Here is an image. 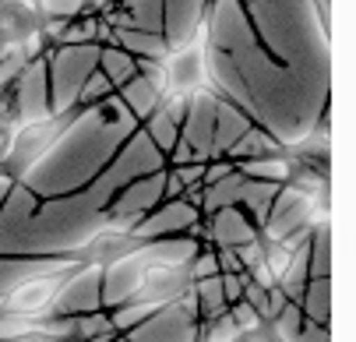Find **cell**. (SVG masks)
Listing matches in <instances>:
<instances>
[{"label":"cell","mask_w":356,"mask_h":342,"mask_svg":"<svg viewBox=\"0 0 356 342\" xmlns=\"http://www.w3.org/2000/svg\"><path fill=\"white\" fill-rule=\"evenodd\" d=\"M64 275L60 272H35L25 275L18 286H11L0 297V314H18V318H35L42 311H49L57 304L60 289H64Z\"/></svg>","instance_id":"3"},{"label":"cell","mask_w":356,"mask_h":342,"mask_svg":"<svg viewBox=\"0 0 356 342\" xmlns=\"http://www.w3.org/2000/svg\"><path fill=\"white\" fill-rule=\"evenodd\" d=\"M163 71V92L187 99L191 92L209 88V39H205V25L197 28V35L191 42H184L180 50H173L166 57Z\"/></svg>","instance_id":"1"},{"label":"cell","mask_w":356,"mask_h":342,"mask_svg":"<svg viewBox=\"0 0 356 342\" xmlns=\"http://www.w3.org/2000/svg\"><path fill=\"white\" fill-rule=\"evenodd\" d=\"M64 117H39V120H25L15 127L8 149H4V163L11 170V177H25V170L57 141V134L64 131Z\"/></svg>","instance_id":"2"},{"label":"cell","mask_w":356,"mask_h":342,"mask_svg":"<svg viewBox=\"0 0 356 342\" xmlns=\"http://www.w3.org/2000/svg\"><path fill=\"white\" fill-rule=\"evenodd\" d=\"M35 332V318H18V314H0V342H15L22 335Z\"/></svg>","instance_id":"4"},{"label":"cell","mask_w":356,"mask_h":342,"mask_svg":"<svg viewBox=\"0 0 356 342\" xmlns=\"http://www.w3.org/2000/svg\"><path fill=\"white\" fill-rule=\"evenodd\" d=\"M103 88H106V81H103V78L88 81V85H85V103H88V99H99V95H103Z\"/></svg>","instance_id":"6"},{"label":"cell","mask_w":356,"mask_h":342,"mask_svg":"<svg viewBox=\"0 0 356 342\" xmlns=\"http://www.w3.org/2000/svg\"><path fill=\"white\" fill-rule=\"evenodd\" d=\"M78 8H81V0H42V11L54 18H71L78 15Z\"/></svg>","instance_id":"5"}]
</instances>
